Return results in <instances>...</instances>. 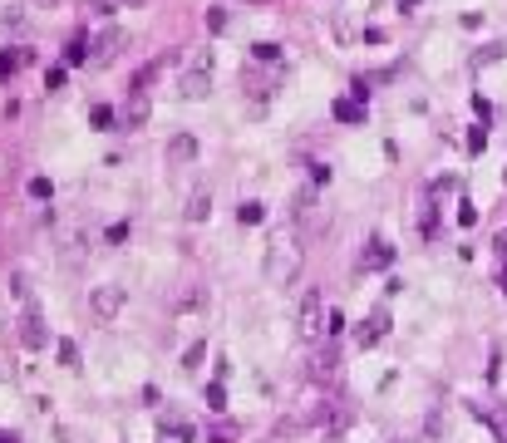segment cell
Wrapping results in <instances>:
<instances>
[{
	"label": "cell",
	"mask_w": 507,
	"mask_h": 443,
	"mask_svg": "<svg viewBox=\"0 0 507 443\" xmlns=\"http://www.w3.org/2000/svg\"><path fill=\"white\" fill-rule=\"evenodd\" d=\"M25 59H30V50H20V45H15V50H0V84L15 79V74L25 69Z\"/></svg>",
	"instance_id": "obj_15"
},
{
	"label": "cell",
	"mask_w": 507,
	"mask_h": 443,
	"mask_svg": "<svg viewBox=\"0 0 507 443\" xmlns=\"http://www.w3.org/2000/svg\"><path fill=\"white\" fill-rule=\"evenodd\" d=\"M503 54H507V40H503V45H488V50L473 54V69H483V64H493V59H503Z\"/></svg>",
	"instance_id": "obj_21"
},
{
	"label": "cell",
	"mask_w": 507,
	"mask_h": 443,
	"mask_svg": "<svg viewBox=\"0 0 507 443\" xmlns=\"http://www.w3.org/2000/svg\"><path fill=\"white\" fill-rule=\"evenodd\" d=\"M212 217V192H193V202H188V222H207Z\"/></svg>",
	"instance_id": "obj_17"
},
{
	"label": "cell",
	"mask_w": 507,
	"mask_h": 443,
	"mask_svg": "<svg viewBox=\"0 0 507 443\" xmlns=\"http://www.w3.org/2000/svg\"><path fill=\"white\" fill-rule=\"evenodd\" d=\"M483 148H488V128H473L468 133V153H483Z\"/></svg>",
	"instance_id": "obj_28"
},
{
	"label": "cell",
	"mask_w": 507,
	"mask_h": 443,
	"mask_svg": "<svg viewBox=\"0 0 507 443\" xmlns=\"http://www.w3.org/2000/svg\"><path fill=\"white\" fill-rule=\"evenodd\" d=\"M301 266H305V236L296 231V226H281L271 241H266V281L271 286H291L296 276H301Z\"/></svg>",
	"instance_id": "obj_1"
},
{
	"label": "cell",
	"mask_w": 507,
	"mask_h": 443,
	"mask_svg": "<svg viewBox=\"0 0 507 443\" xmlns=\"http://www.w3.org/2000/svg\"><path fill=\"white\" fill-rule=\"evenodd\" d=\"M94 10H123V5H133V0H89Z\"/></svg>",
	"instance_id": "obj_31"
},
{
	"label": "cell",
	"mask_w": 507,
	"mask_h": 443,
	"mask_svg": "<svg viewBox=\"0 0 507 443\" xmlns=\"http://www.w3.org/2000/svg\"><path fill=\"white\" fill-rule=\"evenodd\" d=\"M296 335H301V340H320V335H325V296H320V291H305L301 296Z\"/></svg>",
	"instance_id": "obj_3"
},
{
	"label": "cell",
	"mask_w": 507,
	"mask_h": 443,
	"mask_svg": "<svg viewBox=\"0 0 507 443\" xmlns=\"http://www.w3.org/2000/svg\"><path fill=\"white\" fill-rule=\"evenodd\" d=\"M30 197H35V202H45V197H55V188H50V178H30Z\"/></svg>",
	"instance_id": "obj_24"
},
{
	"label": "cell",
	"mask_w": 507,
	"mask_h": 443,
	"mask_svg": "<svg viewBox=\"0 0 507 443\" xmlns=\"http://www.w3.org/2000/svg\"><path fill=\"white\" fill-rule=\"evenodd\" d=\"M123 123H128V128H143V123H148V113H153V99H148V89H133V94H128V104H123Z\"/></svg>",
	"instance_id": "obj_11"
},
{
	"label": "cell",
	"mask_w": 507,
	"mask_h": 443,
	"mask_svg": "<svg viewBox=\"0 0 507 443\" xmlns=\"http://www.w3.org/2000/svg\"><path fill=\"white\" fill-rule=\"evenodd\" d=\"M478 419L498 434V443H507V404H498V399L493 404H478Z\"/></svg>",
	"instance_id": "obj_14"
},
{
	"label": "cell",
	"mask_w": 507,
	"mask_h": 443,
	"mask_svg": "<svg viewBox=\"0 0 507 443\" xmlns=\"http://www.w3.org/2000/svg\"><path fill=\"white\" fill-rule=\"evenodd\" d=\"M207 409H212V414L227 409V389H222V384H207Z\"/></svg>",
	"instance_id": "obj_23"
},
{
	"label": "cell",
	"mask_w": 507,
	"mask_h": 443,
	"mask_svg": "<svg viewBox=\"0 0 507 443\" xmlns=\"http://www.w3.org/2000/svg\"><path fill=\"white\" fill-rule=\"evenodd\" d=\"M207 306H212V296H207V286H178V296H173V316L178 321H188V316H207Z\"/></svg>",
	"instance_id": "obj_5"
},
{
	"label": "cell",
	"mask_w": 507,
	"mask_h": 443,
	"mask_svg": "<svg viewBox=\"0 0 507 443\" xmlns=\"http://www.w3.org/2000/svg\"><path fill=\"white\" fill-rule=\"evenodd\" d=\"M207 89H212V54H207L198 69L183 74V99H207Z\"/></svg>",
	"instance_id": "obj_10"
},
{
	"label": "cell",
	"mask_w": 507,
	"mask_h": 443,
	"mask_svg": "<svg viewBox=\"0 0 507 443\" xmlns=\"http://www.w3.org/2000/svg\"><path fill=\"white\" fill-rule=\"evenodd\" d=\"M123 306H128V286H118V281H103V286L89 291V311H94L99 326H113Z\"/></svg>",
	"instance_id": "obj_2"
},
{
	"label": "cell",
	"mask_w": 507,
	"mask_h": 443,
	"mask_svg": "<svg viewBox=\"0 0 507 443\" xmlns=\"http://www.w3.org/2000/svg\"><path fill=\"white\" fill-rule=\"evenodd\" d=\"M256 5H261V0H256Z\"/></svg>",
	"instance_id": "obj_34"
},
{
	"label": "cell",
	"mask_w": 507,
	"mask_h": 443,
	"mask_svg": "<svg viewBox=\"0 0 507 443\" xmlns=\"http://www.w3.org/2000/svg\"><path fill=\"white\" fill-rule=\"evenodd\" d=\"M261 217H266V207H261V202H241V207H237V222H241V226H256Z\"/></svg>",
	"instance_id": "obj_18"
},
{
	"label": "cell",
	"mask_w": 507,
	"mask_h": 443,
	"mask_svg": "<svg viewBox=\"0 0 507 443\" xmlns=\"http://www.w3.org/2000/svg\"><path fill=\"white\" fill-rule=\"evenodd\" d=\"M203 355H207V345H193V350L183 355V369H198V364H203Z\"/></svg>",
	"instance_id": "obj_29"
},
{
	"label": "cell",
	"mask_w": 507,
	"mask_h": 443,
	"mask_svg": "<svg viewBox=\"0 0 507 443\" xmlns=\"http://www.w3.org/2000/svg\"><path fill=\"white\" fill-rule=\"evenodd\" d=\"M123 45H128V35H123L118 25H113V30H103L99 40L89 45V50H94V54H89V64H108V59H113V54H118Z\"/></svg>",
	"instance_id": "obj_8"
},
{
	"label": "cell",
	"mask_w": 507,
	"mask_h": 443,
	"mask_svg": "<svg viewBox=\"0 0 507 443\" xmlns=\"http://www.w3.org/2000/svg\"><path fill=\"white\" fill-rule=\"evenodd\" d=\"M163 163H168V168H193V163H198V138H193V133H173L168 148H163Z\"/></svg>",
	"instance_id": "obj_6"
},
{
	"label": "cell",
	"mask_w": 507,
	"mask_h": 443,
	"mask_svg": "<svg viewBox=\"0 0 507 443\" xmlns=\"http://www.w3.org/2000/svg\"><path fill=\"white\" fill-rule=\"evenodd\" d=\"M414 5H418V0H399V10H414Z\"/></svg>",
	"instance_id": "obj_32"
},
{
	"label": "cell",
	"mask_w": 507,
	"mask_h": 443,
	"mask_svg": "<svg viewBox=\"0 0 507 443\" xmlns=\"http://www.w3.org/2000/svg\"><path fill=\"white\" fill-rule=\"evenodd\" d=\"M207 443H237V429H232V424H222V429H212V434H207Z\"/></svg>",
	"instance_id": "obj_26"
},
{
	"label": "cell",
	"mask_w": 507,
	"mask_h": 443,
	"mask_svg": "<svg viewBox=\"0 0 507 443\" xmlns=\"http://www.w3.org/2000/svg\"><path fill=\"white\" fill-rule=\"evenodd\" d=\"M315 374H320V379H335V374H340V359H335V350H325V355L315 359Z\"/></svg>",
	"instance_id": "obj_20"
},
{
	"label": "cell",
	"mask_w": 507,
	"mask_h": 443,
	"mask_svg": "<svg viewBox=\"0 0 507 443\" xmlns=\"http://www.w3.org/2000/svg\"><path fill=\"white\" fill-rule=\"evenodd\" d=\"M20 345H25V350H45V345H50V335L40 326V311H35V306H25V316H20Z\"/></svg>",
	"instance_id": "obj_7"
},
{
	"label": "cell",
	"mask_w": 507,
	"mask_h": 443,
	"mask_svg": "<svg viewBox=\"0 0 507 443\" xmlns=\"http://www.w3.org/2000/svg\"><path fill=\"white\" fill-rule=\"evenodd\" d=\"M89 59V40H69L64 45V64H84Z\"/></svg>",
	"instance_id": "obj_19"
},
{
	"label": "cell",
	"mask_w": 507,
	"mask_h": 443,
	"mask_svg": "<svg viewBox=\"0 0 507 443\" xmlns=\"http://www.w3.org/2000/svg\"><path fill=\"white\" fill-rule=\"evenodd\" d=\"M384 335H389V311H375V316H370V321L360 326V335H355V345H360V350H370V345H380Z\"/></svg>",
	"instance_id": "obj_12"
},
{
	"label": "cell",
	"mask_w": 507,
	"mask_h": 443,
	"mask_svg": "<svg viewBox=\"0 0 507 443\" xmlns=\"http://www.w3.org/2000/svg\"><path fill=\"white\" fill-rule=\"evenodd\" d=\"M360 266H365V271H389V266H394V246H389L384 236H375L370 251L360 256Z\"/></svg>",
	"instance_id": "obj_13"
},
{
	"label": "cell",
	"mask_w": 507,
	"mask_h": 443,
	"mask_svg": "<svg viewBox=\"0 0 507 443\" xmlns=\"http://www.w3.org/2000/svg\"><path fill=\"white\" fill-rule=\"evenodd\" d=\"M335 118H340V123H365V104H360V99H335Z\"/></svg>",
	"instance_id": "obj_16"
},
{
	"label": "cell",
	"mask_w": 507,
	"mask_h": 443,
	"mask_svg": "<svg viewBox=\"0 0 507 443\" xmlns=\"http://www.w3.org/2000/svg\"><path fill=\"white\" fill-rule=\"evenodd\" d=\"M89 123H94V128H108V123H113V109H108V104H94V109H89Z\"/></svg>",
	"instance_id": "obj_25"
},
{
	"label": "cell",
	"mask_w": 507,
	"mask_h": 443,
	"mask_svg": "<svg viewBox=\"0 0 507 443\" xmlns=\"http://www.w3.org/2000/svg\"><path fill=\"white\" fill-rule=\"evenodd\" d=\"M291 217H296V231H310V236H315V231H325V212H320V207H315V192H310V188H301V192H296V207H291Z\"/></svg>",
	"instance_id": "obj_4"
},
{
	"label": "cell",
	"mask_w": 507,
	"mask_h": 443,
	"mask_svg": "<svg viewBox=\"0 0 507 443\" xmlns=\"http://www.w3.org/2000/svg\"><path fill=\"white\" fill-rule=\"evenodd\" d=\"M59 364L64 369H79V345L74 340H59Z\"/></svg>",
	"instance_id": "obj_22"
},
{
	"label": "cell",
	"mask_w": 507,
	"mask_h": 443,
	"mask_svg": "<svg viewBox=\"0 0 507 443\" xmlns=\"http://www.w3.org/2000/svg\"><path fill=\"white\" fill-rule=\"evenodd\" d=\"M320 429H325V439H340V434L350 429V404H340V399H330V404L320 409Z\"/></svg>",
	"instance_id": "obj_9"
},
{
	"label": "cell",
	"mask_w": 507,
	"mask_h": 443,
	"mask_svg": "<svg viewBox=\"0 0 507 443\" xmlns=\"http://www.w3.org/2000/svg\"><path fill=\"white\" fill-rule=\"evenodd\" d=\"M45 89H64V69H50L45 74Z\"/></svg>",
	"instance_id": "obj_30"
},
{
	"label": "cell",
	"mask_w": 507,
	"mask_h": 443,
	"mask_svg": "<svg viewBox=\"0 0 507 443\" xmlns=\"http://www.w3.org/2000/svg\"><path fill=\"white\" fill-rule=\"evenodd\" d=\"M251 54H256V59H261V64H271V59H276V54H281V50H276V45H266V40H261V45H251Z\"/></svg>",
	"instance_id": "obj_27"
},
{
	"label": "cell",
	"mask_w": 507,
	"mask_h": 443,
	"mask_svg": "<svg viewBox=\"0 0 507 443\" xmlns=\"http://www.w3.org/2000/svg\"><path fill=\"white\" fill-rule=\"evenodd\" d=\"M0 443H20V439H15V434H0Z\"/></svg>",
	"instance_id": "obj_33"
}]
</instances>
